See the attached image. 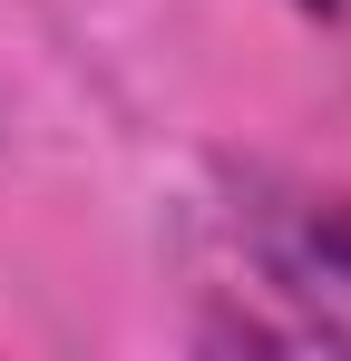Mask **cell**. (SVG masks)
Returning a JSON list of instances; mask_svg holds the SVG:
<instances>
[{"instance_id":"6da1fadb","label":"cell","mask_w":351,"mask_h":361,"mask_svg":"<svg viewBox=\"0 0 351 361\" xmlns=\"http://www.w3.org/2000/svg\"><path fill=\"white\" fill-rule=\"evenodd\" d=\"M244 254L312 342L351 352V185H244Z\"/></svg>"},{"instance_id":"7a4b0ae2","label":"cell","mask_w":351,"mask_h":361,"mask_svg":"<svg viewBox=\"0 0 351 361\" xmlns=\"http://www.w3.org/2000/svg\"><path fill=\"white\" fill-rule=\"evenodd\" d=\"M312 10H322V20H351V0H312Z\"/></svg>"}]
</instances>
